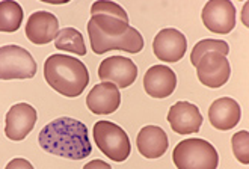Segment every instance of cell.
<instances>
[{"label": "cell", "instance_id": "1", "mask_svg": "<svg viewBox=\"0 0 249 169\" xmlns=\"http://www.w3.org/2000/svg\"><path fill=\"white\" fill-rule=\"evenodd\" d=\"M38 140L44 151L71 160H82L92 151L86 125L68 117L57 118L42 127Z\"/></svg>", "mask_w": 249, "mask_h": 169}, {"label": "cell", "instance_id": "2", "mask_svg": "<svg viewBox=\"0 0 249 169\" xmlns=\"http://www.w3.org/2000/svg\"><path fill=\"white\" fill-rule=\"evenodd\" d=\"M88 34L91 39V49L97 54L110 50L139 53L143 49V38L138 29L120 18L103 14L91 17L88 23Z\"/></svg>", "mask_w": 249, "mask_h": 169}, {"label": "cell", "instance_id": "3", "mask_svg": "<svg viewBox=\"0 0 249 169\" xmlns=\"http://www.w3.org/2000/svg\"><path fill=\"white\" fill-rule=\"evenodd\" d=\"M44 79L57 94L79 97L89 83L86 65L68 54H52L44 62Z\"/></svg>", "mask_w": 249, "mask_h": 169}, {"label": "cell", "instance_id": "4", "mask_svg": "<svg viewBox=\"0 0 249 169\" xmlns=\"http://www.w3.org/2000/svg\"><path fill=\"white\" fill-rule=\"evenodd\" d=\"M172 160L177 169H217L219 154L207 140L192 137L177 144Z\"/></svg>", "mask_w": 249, "mask_h": 169}, {"label": "cell", "instance_id": "5", "mask_svg": "<svg viewBox=\"0 0 249 169\" xmlns=\"http://www.w3.org/2000/svg\"><path fill=\"white\" fill-rule=\"evenodd\" d=\"M94 140L100 151L113 162H124L131 152L127 133L110 121H97L94 125Z\"/></svg>", "mask_w": 249, "mask_h": 169}, {"label": "cell", "instance_id": "6", "mask_svg": "<svg viewBox=\"0 0 249 169\" xmlns=\"http://www.w3.org/2000/svg\"><path fill=\"white\" fill-rule=\"evenodd\" d=\"M36 62L26 49L9 44L0 47V80H24L36 74Z\"/></svg>", "mask_w": 249, "mask_h": 169}, {"label": "cell", "instance_id": "7", "mask_svg": "<svg viewBox=\"0 0 249 169\" xmlns=\"http://www.w3.org/2000/svg\"><path fill=\"white\" fill-rule=\"evenodd\" d=\"M204 26L213 34H230L236 26V8L230 0H209L202 8Z\"/></svg>", "mask_w": 249, "mask_h": 169}, {"label": "cell", "instance_id": "8", "mask_svg": "<svg viewBox=\"0 0 249 169\" xmlns=\"http://www.w3.org/2000/svg\"><path fill=\"white\" fill-rule=\"evenodd\" d=\"M98 77L101 82L113 83L118 89L128 88L138 77V67L133 61L124 56H110L101 61L98 67Z\"/></svg>", "mask_w": 249, "mask_h": 169}, {"label": "cell", "instance_id": "9", "mask_svg": "<svg viewBox=\"0 0 249 169\" xmlns=\"http://www.w3.org/2000/svg\"><path fill=\"white\" fill-rule=\"evenodd\" d=\"M198 80L206 84L207 88H221L228 82L231 76V67L227 56L221 53H207L204 54L196 64Z\"/></svg>", "mask_w": 249, "mask_h": 169}, {"label": "cell", "instance_id": "10", "mask_svg": "<svg viewBox=\"0 0 249 169\" xmlns=\"http://www.w3.org/2000/svg\"><path fill=\"white\" fill-rule=\"evenodd\" d=\"M36 109L27 103L14 104L5 117V135L11 140H23L36 124Z\"/></svg>", "mask_w": 249, "mask_h": 169}, {"label": "cell", "instance_id": "11", "mask_svg": "<svg viewBox=\"0 0 249 169\" xmlns=\"http://www.w3.org/2000/svg\"><path fill=\"white\" fill-rule=\"evenodd\" d=\"M187 50V39L178 29L168 27L160 31L153 41V51L162 62H178Z\"/></svg>", "mask_w": 249, "mask_h": 169}, {"label": "cell", "instance_id": "12", "mask_svg": "<svg viewBox=\"0 0 249 169\" xmlns=\"http://www.w3.org/2000/svg\"><path fill=\"white\" fill-rule=\"evenodd\" d=\"M24 32L27 39L36 46H44L54 41L59 32V21L47 11H36L29 17Z\"/></svg>", "mask_w": 249, "mask_h": 169}, {"label": "cell", "instance_id": "13", "mask_svg": "<svg viewBox=\"0 0 249 169\" xmlns=\"http://www.w3.org/2000/svg\"><path fill=\"white\" fill-rule=\"evenodd\" d=\"M202 121L199 109L189 101L175 103L168 112V122L171 124V129L178 135L198 133Z\"/></svg>", "mask_w": 249, "mask_h": 169}, {"label": "cell", "instance_id": "14", "mask_svg": "<svg viewBox=\"0 0 249 169\" xmlns=\"http://www.w3.org/2000/svg\"><path fill=\"white\" fill-rule=\"evenodd\" d=\"M121 92L113 83L101 82L89 91L86 97V106L95 115H109L120 107Z\"/></svg>", "mask_w": 249, "mask_h": 169}, {"label": "cell", "instance_id": "15", "mask_svg": "<svg viewBox=\"0 0 249 169\" xmlns=\"http://www.w3.org/2000/svg\"><path fill=\"white\" fill-rule=\"evenodd\" d=\"M177 86V76L166 65H154L143 76L145 92L153 98H166Z\"/></svg>", "mask_w": 249, "mask_h": 169}, {"label": "cell", "instance_id": "16", "mask_svg": "<svg viewBox=\"0 0 249 169\" xmlns=\"http://www.w3.org/2000/svg\"><path fill=\"white\" fill-rule=\"evenodd\" d=\"M242 118V110L239 103L230 97H222L214 100L209 109L210 124L217 130H231L234 129Z\"/></svg>", "mask_w": 249, "mask_h": 169}, {"label": "cell", "instance_id": "17", "mask_svg": "<svg viewBox=\"0 0 249 169\" xmlns=\"http://www.w3.org/2000/svg\"><path fill=\"white\" fill-rule=\"evenodd\" d=\"M138 151L142 157L146 159H159L168 151L169 140L166 132L159 125H145L138 133L136 137Z\"/></svg>", "mask_w": 249, "mask_h": 169}, {"label": "cell", "instance_id": "18", "mask_svg": "<svg viewBox=\"0 0 249 169\" xmlns=\"http://www.w3.org/2000/svg\"><path fill=\"white\" fill-rule=\"evenodd\" d=\"M24 12L20 3L14 0L0 2V32H16L23 23Z\"/></svg>", "mask_w": 249, "mask_h": 169}, {"label": "cell", "instance_id": "19", "mask_svg": "<svg viewBox=\"0 0 249 169\" xmlns=\"http://www.w3.org/2000/svg\"><path fill=\"white\" fill-rule=\"evenodd\" d=\"M54 47L57 50H64L70 51L79 56L86 54V46L83 41V35L74 29V27H64L59 32H57L54 38Z\"/></svg>", "mask_w": 249, "mask_h": 169}, {"label": "cell", "instance_id": "20", "mask_svg": "<svg viewBox=\"0 0 249 169\" xmlns=\"http://www.w3.org/2000/svg\"><path fill=\"white\" fill-rule=\"evenodd\" d=\"M212 51L228 56L230 46L222 39H202L194 47L192 53H190V64H192L194 67H196V64L199 62V59L202 58V56L207 54V53H212Z\"/></svg>", "mask_w": 249, "mask_h": 169}, {"label": "cell", "instance_id": "21", "mask_svg": "<svg viewBox=\"0 0 249 169\" xmlns=\"http://www.w3.org/2000/svg\"><path fill=\"white\" fill-rule=\"evenodd\" d=\"M91 14L92 16L103 14V16L115 17V18H120V20L128 23V16L124 11V8H121L118 3H115V2H109V0H98V2H95L91 6Z\"/></svg>", "mask_w": 249, "mask_h": 169}, {"label": "cell", "instance_id": "22", "mask_svg": "<svg viewBox=\"0 0 249 169\" xmlns=\"http://www.w3.org/2000/svg\"><path fill=\"white\" fill-rule=\"evenodd\" d=\"M232 144V152L240 163L248 165L249 163V133L246 130H242L236 133L231 139Z\"/></svg>", "mask_w": 249, "mask_h": 169}, {"label": "cell", "instance_id": "23", "mask_svg": "<svg viewBox=\"0 0 249 169\" xmlns=\"http://www.w3.org/2000/svg\"><path fill=\"white\" fill-rule=\"evenodd\" d=\"M5 169H35V168H34V165L29 160H26L23 157H17V159H12L6 165Z\"/></svg>", "mask_w": 249, "mask_h": 169}, {"label": "cell", "instance_id": "24", "mask_svg": "<svg viewBox=\"0 0 249 169\" xmlns=\"http://www.w3.org/2000/svg\"><path fill=\"white\" fill-rule=\"evenodd\" d=\"M83 169H112V166L109 163L103 162V160H98L97 159V160H92L89 163H86L83 166Z\"/></svg>", "mask_w": 249, "mask_h": 169}, {"label": "cell", "instance_id": "25", "mask_svg": "<svg viewBox=\"0 0 249 169\" xmlns=\"http://www.w3.org/2000/svg\"><path fill=\"white\" fill-rule=\"evenodd\" d=\"M246 12H248V3L245 5V9H243V23H245V26H248V21H246Z\"/></svg>", "mask_w": 249, "mask_h": 169}]
</instances>
